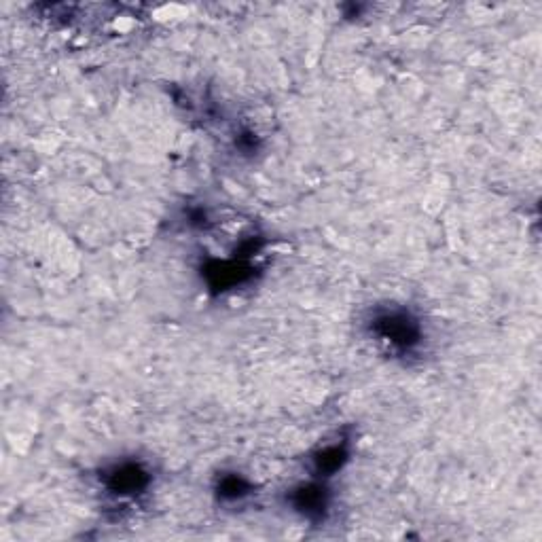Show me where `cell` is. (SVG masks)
<instances>
[{"label": "cell", "instance_id": "1", "mask_svg": "<svg viewBox=\"0 0 542 542\" xmlns=\"http://www.w3.org/2000/svg\"><path fill=\"white\" fill-rule=\"evenodd\" d=\"M373 333L379 341L388 343L396 352H411L422 341L420 322L411 318L405 310H390L379 312L373 318Z\"/></svg>", "mask_w": 542, "mask_h": 542}, {"label": "cell", "instance_id": "2", "mask_svg": "<svg viewBox=\"0 0 542 542\" xmlns=\"http://www.w3.org/2000/svg\"><path fill=\"white\" fill-rule=\"evenodd\" d=\"M147 483H149L147 473H144L138 464H132V462L115 466L111 471V477H108V487L121 496L136 494Z\"/></svg>", "mask_w": 542, "mask_h": 542}]
</instances>
